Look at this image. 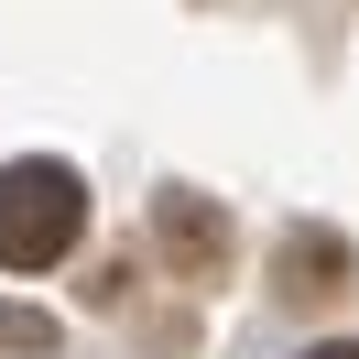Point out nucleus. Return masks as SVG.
<instances>
[{
	"mask_svg": "<svg viewBox=\"0 0 359 359\" xmlns=\"http://www.w3.org/2000/svg\"><path fill=\"white\" fill-rule=\"evenodd\" d=\"M305 359H359V337H327V348H305Z\"/></svg>",
	"mask_w": 359,
	"mask_h": 359,
	"instance_id": "39448f33",
	"label": "nucleus"
},
{
	"mask_svg": "<svg viewBox=\"0 0 359 359\" xmlns=\"http://www.w3.org/2000/svg\"><path fill=\"white\" fill-rule=\"evenodd\" d=\"M0 348L44 359V348H55V316H44V305H0Z\"/></svg>",
	"mask_w": 359,
	"mask_h": 359,
	"instance_id": "20e7f679",
	"label": "nucleus"
},
{
	"mask_svg": "<svg viewBox=\"0 0 359 359\" xmlns=\"http://www.w3.org/2000/svg\"><path fill=\"white\" fill-rule=\"evenodd\" d=\"M348 283H359V262H348L337 229H294V240L272 250V294H283V305H327V294H348Z\"/></svg>",
	"mask_w": 359,
	"mask_h": 359,
	"instance_id": "7ed1b4c3",
	"label": "nucleus"
},
{
	"mask_svg": "<svg viewBox=\"0 0 359 359\" xmlns=\"http://www.w3.org/2000/svg\"><path fill=\"white\" fill-rule=\"evenodd\" d=\"M153 250L175 262V283H218V272H229V218H218V196L163 185V196H153Z\"/></svg>",
	"mask_w": 359,
	"mask_h": 359,
	"instance_id": "f03ea898",
	"label": "nucleus"
},
{
	"mask_svg": "<svg viewBox=\"0 0 359 359\" xmlns=\"http://www.w3.org/2000/svg\"><path fill=\"white\" fill-rule=\"evenodd\" d=\"M88 240V175L76 163H0V272H55Z\"/></svg>",
	"mask_w": 359,
	"mask_h": 359,
	"instance_id": "f257e3e1",
	"label": "nucleus"
}]
</instances>
